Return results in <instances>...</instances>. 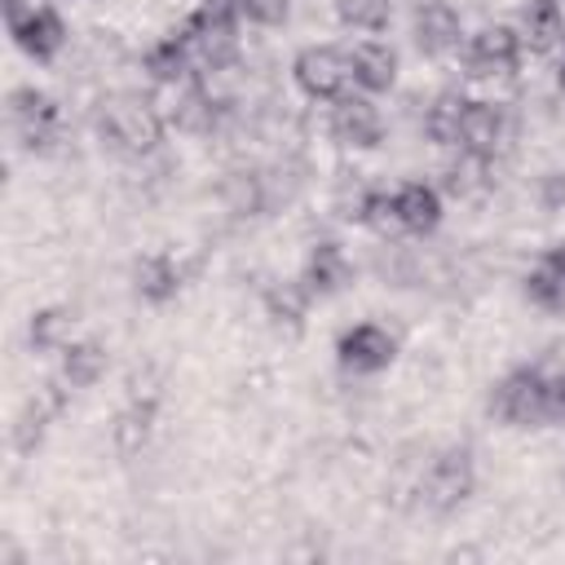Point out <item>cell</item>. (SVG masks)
<instances>
[{"label": "cell", "mask_w": 565, "mask_h": 565, "mask_svg": "<svg viewBox=\"0 0 565 565\" xmlns=\"http://www.w3.org/2000/svg\"><path fill=\"white\" fill-rule=\"evenodd\" d=\"M97 128H102V137H110L128 154H150L159 146V137H163V119L150 106V97H141V93L106 97L102 110H97Z\"/></svg>", "instance_id": "cell-1"}, {"label": "cell", "mask_w": 565, "mask_h": 565, "mask_svg": "<svg viewBox=\"0 0 565 565\" xmlns=\"http://www.w3.org/2000/svg\"><path fill=\"white\" fill-rule=\"evenodd\" d=\"M371 194H375V190H366L362 181H340V185H335V199H331V212H335L340 221H366Z\"/></svg>", "instance_id": "cell-29"}, {"label": "cell", "mask_w": 565, "mask_h": 565, "mask_svg": "<svg viewBox=\"0 0 565 565\" xmlns=\"http://www.w3.org/2000/svg\"><path fill=\"white\" fill-rule=\"evenodd\" d=\"M62 406V393L53 388V384H44V393H35L31 402H26V411L18 415V428H13V446L26 455V450H35V441H40V433H44V424H49V415Z\"/></svg>", "instance_id": "cell-21"}, {"label": "cell", "mask_w": 565, "mask_h": 565, "mask_svg": "<svg viewBox=\"0 0 565 565\" xmlns=\"http://www.w3.org/2000/svg\"><path fill=\"white\" fill-rule=\"evenodd\" d=\"M9 115L18 124V132L31 141V146H44L53 137V124H57V106L53 97L35 93V88H13L9 93Z\"/></svg>", "instance_id": "cell-11"}, {"label": "cell", "mask_w": 565, "mask_h": 565, "mask_svg": "<svg viewBox=\"0 0 565 565\" xmlns=\"http://www.w3.org/2000/svg\"><path fill=\"white\" fill-rule=\"evenodd\" d=\"M185 44L190 53L203 62V66H221V62H234V49H238V35H234V18L225 13H212V9H199L190 22H185Z\"/></svg>", "instance_id": "cell-6"}, {"label": "cell", "mask_w": 565, "mask_h": 565, "mask_svg": "<svg viewBox=\"0 0 565 565\" xmlns=\"http://www.w3.org/2000/svg\"><path fill=\"white\" fill-rule=\"evenodd\" d=\"M366 225H371L380 238H402V234H411V230H406V221H402V203H397V190H393V194H384V190H375V194H371V207H366Z\"/></svg>", "instance_id": "cell-25"}, {"label": "cell", "mask_w": 565, "mask_h": 565, "mask_svg": "<svg viewBox=\"0 0 565 565\" xmlns=\"http://www.w3.org/2000/svg\"><path fill=\"white\" fill-rule=\"evenodd\" d=\"M132 282H137V291H141L146 300L163 305V300H172V296H177L181 274H177V265H172L163 252H150V256H141V260L132 265Z\"/></svg>", "instance_id": "cell-17"}, {"label": "cell", "mask_w": 565, "mask_h": 565, "mask_svg": "<svg viewBox=\"0 0 565 565\" xmlns=\"http://www.w3.org/2000/svg\"><path fill=\"white\" fill-rule=\"evenodd\" d=\"M349 66H353V84L366 88V93H384V88H393V79H397V53H393L388 44H380V40L353 44Z\"/></svg>", "instance_id": "cell-12"}, {"label": "cell", "mask_w": 565, "mask_h": 565, "mask_svg": "<svg viewBox=\"0 0 565 565\" xmlns=\"http://www.w3.org/2000/svg\"><path fill=\"white\" fill-rule=\"evenodd\" d=\"M71 322H75V313L66 309V305H53V309H40L35 318H31V344L35 349H66L71 340Z\"/></svg>", "instance_id": "cell-24"}, {"label": "cell", "mask_w": 565, "mask_h": 565, "mask_svg": "<svg viewBox=\"0 0 565 565\" xmlns=\"http://www.w3.org/2000/svg\"><path fill=\"white\" fill-rule=\"evenodd\" d=\"M331 132H335V141L366 150V146L380 141L384 119H380V110H375L371 97H362V93H340L335 106H331Z\"/></svg>", "instance_id": "cell-7"}, {"label": "cell", "mask_w": 565, "mask_h": 565, "mask_svg": "<svg viewBox=\"0 0 565 565\" xmlns=\"http://www.w3.org/2000/svg\"><path fill=\"white\" fill-rule=\"evenodd\" d=\"M397 203H402V221H406L411 234H428V230H437V221H441V194H437L433 185H424V181H406V185L397 190Z\"/></svg>", "instance_id": "cell-16"}, {"label": "cell", "mask_w": 565, "mask_h": 565, "mask_svg": "<svg viewBox=\"0 0 565 565\" xmlns=\"http://www.w3.org/2000/svg\"><path fill=\"white\" fill-rule=\"evenodd\" d=\"M53 4L49 0H4V22H9V35H18V31H26L40 13H49Z\"/></svg>", "instance_id": "cell-30"}, {"label": "cell", "mask_w": 565, "mask_h": 565, "mask_svg": "<svg viewBox=\"0 0 565 565\" xmlns=\"http://www.w3.org/2000/svg\"><path fill=\"white\" fill-rule=\"evenodd\" d=\"M463 110H468V97H463V93H455V88L437 93V102H433L428 115H424V132H428L437 146H459Z\"/></svg>", "instance_id": "cell-18"}, {"label": "cell", "mask_w": 565, "mask_h": 565, "mask_svg": "<svg viewBox=\"0 0 565 565\" xmlns=\"http://www.w3.org/2000/svg\"><path fill=\"white\" fill-rule=\"evenodd\" d=\"M106 371V349L97 340H75L62 349V380L75 384V388H88L97 384Z\"/></svg>", "instance_id": "cell-19"}, {"label": "cell", "mask_w": 565, "mask_h": 565, "mask_svg": "<svg viewBox=\"0 0 565 565\" xmlns=\"http://www.w3.org/2000/svg\"><path fill=\"white\" fill-rule=\"evenodd\" d=\"M472 490V459L468 450H446L441 459H433L428 477H424V499L433 512H450L468 499Z\"/></svg>", "instance_id": "cell-5"}, {"label": "cell", "mask_w": 565, "mask_h": 565, "mask_svg": "<svg viewBox=\"0 0 565 565\" xmlns=\"http://www.w3.org/2000/svg\"><path fill=\"white\" fill-rule=\"evenodd\" d=\"M150 419H154V402L128 406V411L119 415V424H115V446H119L124 455L141 450V441H146V433H150Z\"/></svg>", "instance_id": "cell-26"}, {"label": "cell", "mask_w": 565, "mask_h": 565, "mask_svg": "<svg viewBox=\"0 0 565 565\" xmlns=\"http://www.w3.org/2000/svg\"><path fill=\"white\" fill-rule=\"evenodd\" d=\"M565 35V18L556 9V0H530L525 22H521V44H530L534 53H552Z\"/></svg>", "instance_id": "cell-15"}, {"label": "cell", "mask_w": 565, "mask_h": 565, "mask_svg": "<svg viewBox=\"0 0 565 565\" xmlns=\"http://www.w3.org/2000/svg\"><path fill=\"white\" fill-rule=\"evenodd\" d=\"M221 203H225V212H234V216L260 212V203H265L260 177H256V172H230V177L221 181Z\"/></svg>", "instance_id": "cell-23"}, {"label": "cell", "mask_w": 565, "mask_h": 565, "mask_svg": "<svg viewBox=\"0 0 565 565\" xmlns=\"http://www.w3.org/2000/svg\"><path fill=\"white\" fill-rule=\"evenodd\" d=\"M561 93H565V62H561Z\"/></svg>", "instance_id": "cell-33"}, {"label": "cell", "mask_w": 565, "mask_h": 565, "mask_svg": "<svg viewBox=\"0 0 565 565\" xmlns=\"http://www.w3.org/2000/svg\"><path fill=\"white\" fill-rule=\"evenodd\" d=\"M199 9H212V13H225V18H234V13H243V0H203Z\"/></svg>", "instance_id": "cell-32"}, {"label": "cell", "mask_w": 565, "mask_h": 565, "mask_svg": "<svg viewBox=\"0 0 565 565\" xmlns=\"http://www.w3.org/2000/svg\"><path fill=\"white\" fill-rule=\"evenodd\" d=\"M349 256H344V247L340 243H318L313 252H309V265H305V287L309 291H318V296H327V291H340L344 282H349Z\"/></svg>", "instance_id": "cell-13"}, {"label": "cell", "mask_w": 565, "mask_h": 565, "mask_svg": "<svg viewBox=\"0 0 565 565\" xmlns=\"http://www.w3.org/2000/svg\"><path fill=\"white\" fill-rule=\"evenodd\" d=\"M335 13L353 31H384L388 26V0H335Z\"/></svg>", "instance_id": "cell-27"}, {"label": "cell", "mask_w": 565, "mask_h": 565, "mask_svg": "<svg viewBox=\"0 0 565 565\" xmlns=\"http://www.w3.org/2000/svg\"><path fill=\"white\" fill-rule=\"evenodd\" d=\"M335 353H340V366H344V371L371 375V371H384V366L393 362L397 340H393L384 327H375V322H358V327H349V331L340 335Z\"/></svg>", "instance_id": "cell-4"}, {"label": "cell", "mask_w": 565, "mask_h": 565, "mask_svg": "<svg viewBox=\"0 0 565 565\" xmlns=\"http://www.w3.org/2000/svg\"><path fill=\"white\" fill-rule=\"evenodd\" d=\"M459 13L446 4V0H428L415 9V44L428 53V57H441L450 49H459Z\"/></svg>", "instance_id": "cell-9"}, {"label": "cell", "mask_w": 565, "mask_h": 565, "mask_svg": "<svg viewBox=\"0 0 565 565\" xmlns=\"http://www.w3.org/2000/svg\"><path fill=\"white\" fill-rule=\"evenodd\" d=\"M521 53V31L508 22H490L468 44V71L472 75H508Z\"/></svg>", "instance_id": "cell-8"}, {"label": "cell", "mask_w": 565, "mask_h": 565, "mask_svg": "<svg viewBox=\"0 0 565 565\" xmlns=\"http://www.w3.org/2000/svg\"><path fill=\"white\" fill-rule=\"evenodd\" d=\"M190 62H194V53H190L185 35H168V40H159V44L146 53V71H150L159 84L185 79V75H190Z\"/></svg>", "instance_id": "cell-20"}, {"label": "cell", "mask_w": 565, "mask_h": 565, "mask_svg": "<svg viewBox=\"0 0 565 565\" xmlns=\"http://www.w3.org/2000/svg\"><path fill=\"white\" fill-rule=\"evenodd\" d=\"M499 146H503V115H499V106H490V102H468L463 124H459V150L481 154V159H494Z\"/></svg>", "instance_id": "cell-10"}, {"label": "cell", "mask_w": 565, "mask_h": 565, "mask_svg": "<svg viewBox=\"0 0 565 565\" xmlns=\"http://www.w3.org/2000/svg\"><path fill=\"white\" fill-rule=\"evenodd\" d=\"M494 415L503 424H516V428H530V424H543L552 419V402H547V380L539 375V366L530 371H512L499 388H494Z\"/></svg>", "instance_id": "cell-2"}, {"label": "cell", "mask_w": 565, "mask_h": 565, "mask_svg": "<svg viewBox=\"0 0 565 565\" xmlns=\"http://www.w3.org/2000/svg\"><path fill=\"white\" fill-rule=\"evenodd\" d=\"M287 9H291V0H243V13L260 26H278L287 18Z\"/></svg>", "instance_id": "cell-31"}, {"label": "cell", "mask_w": 565, "mask_h": 565, "mask_svg": "<svg viewBox=\"0 0 565 565\" xmlns=\"http://www.w3.org/2000/svg\"><path fill=\"white\" fill-rule=\"evenodd\" d=\"M13 40H18V44H22V49H26L35 62H49V57H53V53L66 44V22L57 18V9H49V13H40V18H35L26 31H18Z\"/></svg>", "instance_id": "cell-22"}, {"label": "cell", "mask_w": 565, "mask_h": 565, "mask_svg": "<svg viewBox=\"0 0 565 565\" xmlns=\"http://www.w3.org/2000/svg\"><path fill=\"white\" fill-rule=\"evenodd\" d=\"M525 296L539 309H552V313L565 309V260L556 252H543L539 265L525 274Z\"/></svg>", "instance_id": "cell-14"}, {"label": "cell", "mask_w": 565, "mask_h": 565, "mask_svg": "<svg viewBox=\"0 0 565 565\" xmlns=\"http://www.w3.org/2000/svg\"><path fill=\"white\" fill-rule=\"evenodd\" d=\"M291 71H296V84H300L309 97H318V102H335V97L344 93V84L353 79L349 53H340V49H331V44L305 49Z\"/></svg>", "instance_id": "cell-3"}, {"label": "cell", "mask_w": 565, "mask_h": 565, "mask_svg": "<svg viewBox=\"0 0 565 565\" xmlns=\"http://www.w3.org/2000/svg\"><path fill=\"white\" fill-rule=\"evenodd\" d=\"M309 296H313L309 287H291V282L274 287V291L265 296L269 318H274V322H287V327H300V318H305V300H309Z\"/></svg>", "instance_id": "cell-28"}]
</instances>
